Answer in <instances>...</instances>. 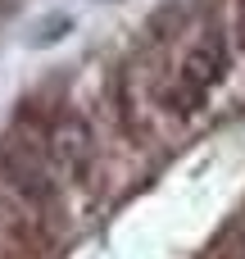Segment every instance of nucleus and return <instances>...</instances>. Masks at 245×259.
Here are the masks:
<instances>
[{"mask_svg": "<svg viewBox=\"0 0 245 259\" xmlns=\"http://www.w3.org/2000/svg\"><path fill=\"white\" fill-rule=\"evenodd\" d=\"M0 173L27 200H45L50 196V182H55L50 137H45L41 123H32V114H18V123L0 137Z\"/></svg>", "mask_w": 245, "mask_h": 259, "instance_id": "obj_1", "label": "nucleus"}, {"mask_svg": "<svg viewBox=\"0 0 245 259\" xmlns=\"http://www.w3.org/2000/svg\"><path fill=\"white\" fill-rule=\"evenodd\" d=\"M223 73H227V41L209 27V32L182 55V73H177V82H173V91H168V105H173L177 114H195V109L205 105L209 87H214Z\"/></svg>", "mask_w": 245, "mask_h": 259, "instance_id": "obj_2", "label": "nucleus"}, {"mask_svg": "<svg viewBox=\"0 0 245 259\" xmlns=\"http://www.w3.org/2000/svg\"><path fill=\"white\" fill-rule=\"evenodd\" d=\"M45 137H50V164H55V173L59 178H82L86 164H91V132H86V123L77 114H55L50 127H45Z\"/></svg>", "mask_w": 245, "mask_h": 259, "instance_id": "obj_3", "label": "nucleus"}, {"mask_svg": "<svg viewBox=\"0 0 245 259\" xmlns=\"http://www.w3.org/2000/svg\"><path fill=\"white\" fill-rule=\"evenodd\" d=\"M236 46L245 50V0H236Z\"/></svg>", "mask_w": 245, "mask_h": 259, "instance_id": "obj_4", "label": "nucleus"}]
</instances>
